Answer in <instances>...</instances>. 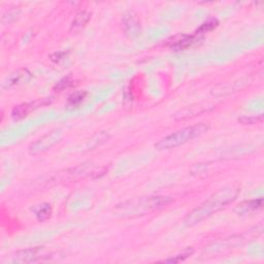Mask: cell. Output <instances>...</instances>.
I'll list each match as a JSON object with an SVG mask.
<instances>
[{
    "mask_svg": "<svg viewBox=\"0 0 264 264\" xmlns=\"http://www.w3.org/2000/svg\"><path fill=\"white\" fill-rule=\"evenodd\" d=\"M238 193L239 188L236 186H229L216 192L186 217L185 224L187 226H193L200 223L206 218L222 210L228 203L232 202Z\"/></svg>",
    "mask_w": 264,
    "mask_h": 264,
    "instance_id": "obj_1",
    "label": "cell"
},
{
    "mask_svg": "<svg viewBox=\"0 0 264 264\" xmlns=\"http://www.w3.org/2000/svg\"><path fill=\"white\" fill-rule=\"evenodd\" d=\"M173 199L168 196H149L140 197L123 202L116 206V216L123 218H134L150 214L156 210L162 209Z\"/></svg>",
    "mask_w": 264,
    "mask_h": 264,
    "instance_id": "obj_2",
    "label": "cell"
},
{
    "mask_svg": "<svg viewBox=\"0 0 264 264\" xmlns=\"http://www.w3.org/2000/svg\"><path fill=\"white\" fill-rule=\"evenodd\" d=\"M208 130H209V125H206L204 123L188 126V127L180 129L174 132L173 134L164 137L161 141H159L155 145V147L157 150H169V149H175L179 146H182L194 139H196V137L200 136Z\"/></svg>",
    "mask_w": 264,
    "mask_h": 264,
    "instance_id": "obj_3",
    "label": "cell"
},
{
    "mask_svg": "<svg viewBox=\"0 0 264 264\" xmlns=\"http://www.w3.org/2000/svg\"><path fill=\"white\" fill-rule=\"evenodd\" d=\"M62 139V131L60 129H56L50 133L43 135L41 139L33 143L29 148V153L31 155L41 154L45 151L50 150L56 144H58Z\"/></svg>",
    "mask_w": 264,
    "mask_h": 264,
    "instance_id": "obj_4",
    "label": "cell"
},
{
    "mask_svg": "<svg viewBox=\"0 0 264 264\" xmlns=\"http://www.w3.org/2000/svg\"><path fill=\"white\" fill-rule=\"evenodd\" d=\"M50 255L45 253V251L42 247L30 248L26 250L19 251L16 253L14 257L15 263H31L42 260L43 258H49Z\"/></svg>",
    "mask_w": 264,
    "mask_h": 264,
    "instance_id": "obj_5",
    "label": "cell"
},
{
    "mask_svg": "<svg viewBox=\"0 0 264 264\" xmlns=\"http://www.w3.org/2000/svg\"><path fill=\"white\" fill-rule=\"evenodd\" d=\"M51 102L50 98H42V99H37L32 102H26L22 103V105L16 107L11 113V117L14 120H21L23 118L27 117L28 114L43 106H47Z\"/></svg>",
    "mask_w": 264,
    "mask_h": 264,
    "instance_id": "obj_6",
    "label": "cell"
},
{
    "mask_svg": "<svg viewBox=\"0 0 264 264\" xmlns=\"http://www.w3.org/2000/svg\"><path fill=\"white\" fill-rule=\"evenodd\" d=\"M198 37L196 34L194 36H187V34H183V36H178L173 38V41H169L168 45L175 50V51H182L189 48L194 42H196Z\"/></svg>",
    "mask_w": 264,
    "mask_h": 264,
    "instance_id": "obj_7",
    "label": "cell"
},
{
    "mask_svg": "<svg viewBox=\"0 0 264 264\" xmlns=\"http://www.w3.org/2000/svg\"><path fill=\"white\" fill-rule=\"evenodd\" d=\"M262 204H263V198L243 201L242 203H239L236 206V208L234 209V213L237 214L238 216L249 215L251 213H253V212L261 209Z\"/></svg>",
    "mask_w": 264,
    "mask_h": 264,
    "instance_id": "obj_8",
    "label": "cell"
},
{
    "mask_svg": "<svg viewBox=\"0 0 264 264\" xmlns=\"http://www.w3.org/2000/svg\"><path fill=\"white\" fill-rule=\"evenodd\" d=\"M124 24L126 30H127V32L131 34V36H136V34H139L141 30V23L134 11H129V13L125 15Z\"/></svg>",
    "mask_w": 264,
    "mask_h": 264,
    "instance_id": "obj_9",
    "label": "cell"
},
{
    "mask_svg": "<svg viewBox=\"0 0 264 264\" xmlns=\"http://www.w3.org/2000/svg\"><path fill=\"white\" fill-rule=\"evenodd\" d=\"M30 73L27 70H20L16 73L11 74L7 78L6 81L3 83V88H10L13 86L19 85L22 82H27L30 78Z\"/></svg>",
    "mask_w": 264,
    "mask_h": 264,
    "instance_id": "obj_10",
    "label": "cell"
},
{
    "mask_svg": "<svg viewBox=\"0 0 264 264\" xmlns=\"http://www.w3.org/2000/svg\"><path fill=\"white\" fill-rule=\"evenodd\" d=\"M34 213H36V216L38 218V220L39 222L47 221L50 219V217L52 215V206L49 203H42L38 206H37L36 209L33 210Z\"/></svg>",
    "mask_w": 264,
    "mask_h": 264,
    "instance_id": "obj_11",
    "label": "cell"
},
{
    "mask_svg": "<svg viewBox=\"0 0 264 264\" xmlns=\"http://www.w3.org/2000/svg\"><path fill=\"white\" fill-rule=\"evenodd\" d=\"M87 97V92L86 91H77L70 95L68 97V106L71 107H76L86 99Z\"/></svg>",
    "mask_w": 264,
    "mask_h": 264,
    "instance_id": "obj_12",
    "label": "cell"
},
{
    "mask_svg": "<svg viewBox=\"0 0 264 264\" xmlns=\"http://www.w3.org/2000/svg\"><path fill=\"white\" fill-rule=\"evenodd\" d=\"M193 253H194V250L192 248H187V249L184 250L183 253H181V254H179L177 256L171 257V258H168L166 260H163L162 262H164V263H179V262H182L185 259H187Z\"/></svg>",
    "mask_w": 264,
    "mask_h": 264,
    "instance_id": "obj_13",
    "label": "cell"
},
{
    "mask_svg": "<svg viewBox=\"0 0 264 264\" xmlns=\"http://www.w3.org/2000/svg\"><path fill=\"white\" fill-rule=\"evenodd\" d=\"M218 24H219V22H218L215 19L206 21V22L203 23V24L200 25V27L197 29V31H196V33H195V34H196L197 37H199L200 34H203V33H206V32H210L213 29H215L218 26Z\"/></svg>",
    "mask_w": 264,
    "mask_h": 264,
    "instance_id": "obj_14",
    "label": "cell"
},
{
    "mask_svg": "<svg viewBox=\"0 0 264 264\" xmlns=\"http://www.w3.org/2000/svg\"><path fill=\"white\" fill-rule=\"evenodd\" d=\"M89 19H90V14H88L87 11H79L75 18V21L73 23V28H79L85 26Z\"/></svg>",
    "mask_w": 264,
    "mask_h": 264,
    "instance_id": "obj_15",
    "label": "cell"
},
{
    "mask_svg": "<svg viewBox=\"0 0 264 264\" xmlns=\"http://www.w3.org/2000/svg\"><path fill=\"white\" fill-rule=\"evenodd\" d=\"M72 83H73V81H72V76H71V75H68V76L62 78L60 82L57 83V85L54 87V90H58V91H60V90H64V89L67 88L68 86H71Z\"/></svg>",
    "mask_w": 264,
    "mask_h": 264,
    "instance_id": "obj_16",
    "label": "cell"
},
{
    "mask_svg": "<svg viewBox=\"0 0 264 264\" xmlns=\"http://www.w3.org/2000/svg\"><path fill=\"white\" fill-rule=\"evenodd\" d=\"M239 122H242L243 124H256V123H261L263 121V116L262 114H259V116H254V117H244L240 118L238 120Z\"/></svg>",
    "mask_w": 264,
    "mask_h": 264,
    "instance_id": "obj_17",
    "label": "cell"
},
{
    "mask_svg": "<svg viewBox=\"0 0 264 264\" xmlns=\"http://www.w3.org/2000/svg\"><path fill=\"white\" fill-rule=\"evenodd\" d=\"M65 56H67L66 52H56L51 55V60L54 62H59L65 58Z\"/></svg>",
    "mask_w": 264,
    "mask_h": 264,
    "instance_id": "obj_18",
    "label": "cell"
}]
</instances>
